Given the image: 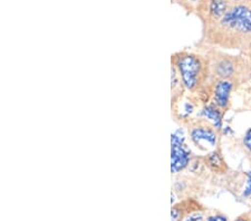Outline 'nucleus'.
<instances>
[{"mask_svg": "<svg viewBox=\"0 0 251 221\" xmlns=\"http://www.w3.org/2000/svg\"><path fill=\"white\" fill-rule=\"evenodd\" d=\"M213 43L226 47H251V3H233L219 22L205 28Z\"/></svg>", "mask_w": 251, "mask_h": 221, "instance_id": "1", "label": "nucleus"}, {"mask_svg": "<svg viewBox=\"0 0 251 221\" xmlns=\"http://www.w3.org/2000/svg\"><path fill=\"white\" fill-rule=\"evenodd\" d=\"M176 68L185 88L193 91L199 86L203 77V62L199 56L182 54L176 59Z\"/></svg>", "mask_w": 251, "mask_h": 221, "instance_id": "2", "label": "nucleus"}, {"mask_svg": "<svg viewBox=\"0 0 251 221\" xmlns=\"http://www.w3.org/2000/svg\"><path fill=\"white\" fill-rule=\"evenodd\" d=\"M232 5L230 0H204L197 14L206 28L219 22Z\"/></svg>", "mask_w": 251, "mask_h": 221, "instance_id": "3", "label": "nucleus"}, {"mask_svg": "<svg viewBox=\"0 0 251 221\" xmlns=\"http://www.w3.org/2000/svg\"><path fill=\"white\" fill-rule=\"evenodd\" d=\"M190 136H191L192 142L204 151L216 147L218 141L216 130L206 124H199V125L193 126L190 132Z\"/></svg>", "mask_w": 251, "mask_h": 221, "instance_id": "4", "label": "nucleus"}, {"mask_svg": "<svg viewBox=\"0 0 251 221\" xmlns=\"http://www.w3.org/2000/svg\"><path fill=\"white\" fill-rule=\"evenodd\" d=\"M171 171L177 173L189 166L191 152L184 143H171Z\"/></svg>", "mask_w": 251, "mask_h": 221, "instance_id": "5", "label": "nucleus"}, {"mask_svg": "<svg viewBox=\"0 0 251 221\" xmlns=\"http://www.w3.org/2000/svg\"><path fill=\"white\" fill-rule=\"evenodd\" d=\"M233 90V83L229 79H220L216 84L213 91V103L221 110L229 106V99Z\"/></svg>", "mask_w": 251, "mask_h": 221, "instance_id": "6", "label": "nucleus"}, {"mask_svg": "<svg viewBox=\"0 0 251 221\" xmlns=\"http://www.w3.org/2000/svg\"><path fill=\"white\" fill-rule=\"evenodd\" d=\"M200 116H203L204 119H208L213 123L214 128L221 130L222 128V112L221 108L218 107L216 104H208L202 108Z\"/></svg>", "mask_w": 251, "mask_h": 221, "instance_id": "7", "label": "nucleus"}, {"mask_svg": "<svg viewBox=\"0 0 251 221\" xmlns=\"http://www.w3.org/2000/svg\"><path fill=\"white\" fill-rule=\"evenodd\" d=\"M234 71H236L234 63L228 58L219 60L214 66V73L221 79H229L231 76H233Z\"/></svg>", "mask_w": 251, "mask_h": 221, "instance_id": "8", "label": "nucleus"}, {"mask_svg": "<svg viewBox=\"0 0 251 221\" xmlns=\"http://www.w3.org/2000/svg\"><path fill=\"white\" fill-rule=\"evenodd\" d=\"M184 8L188 13H197L204 0H173Z\"/></svg>", "mask_w": 251, "mask_h": 221, "instance_id": "9", "label": "nucleus"}, {"mask_svg": "<svg viewBox=\"0 0 251 221\" xmlns=\"http://www.w3.org/2000/svg\"><path fill=\"white\" fill-rule=\"evenodd\" d=\"M209 164L216 170H219L220 168L224 167V160H222L219 152H213L209 155Z\"/></svg>", "mask_w": 251, "mask_h": 221, "instance_id": "10", "label": "nucleus"}, {"mask_svg": "<svg viewBox=\"0 0 251 221\" xmlns=\"http://www.w3.org/2000/svg\"><path fill=\"white\" fill-rule=\"evenodd\" d=\"M244 146L246 147L247 152H248L249 155L251 156V127H249L248 130L244 135Z\"/></svg>", "mask_w": 251, "mask_h": 221, "instance_id": "11", "label": "nucleus"}, {"mask_svg": "<svg viewBox=\"0 0 251 221\" xmlns=\"http://www.w3.org/2000/svg\"><path fill=\"white\" fill-rule=\"evenodd\" d=\"M245 196H251V171L247 172V184L244 190Z\"/></svg>", "mask_w": 251, "mask_h": 221, "instance_id": "12", "label": "nucleus"}, {"mask_svg": "<svg viewBox=\"0 0 251 221\" xmlns=\"http://www.w3.org/2000/svg\"><path fill=\"white\" fill-rule=\"evenodd\" d=\"M182 211L179 208H173L171 212V221H181Z\"/></svg>", "mask_w": 251, "mask_h": 221, "instance_id": "13", "label": "nucleus"}, {"mask_svg": "<svg viewBox=\"0 0 251 221\" xmlns=\"http://www.w3.org/2000/svg\"><path fill=\"white\" fill-rule=\"evenodd\" d=\"M187 221H203V217L199 214H193V215L188 217Z\"/></svg>", "mask_w": 251, "mask_h": 221, "instance_id": "14", "label": "nucleus"}, {"mask_svg": "<svg viewBox=\"0 0 251 221\" xmlns=\"http://www.w3.org/2000/svg\"><path fill=\"white\" fill-rule=\"evenodd\" d=\"M206 221H228V220H226V218L224 216H212V217H209Z\"/></svg>", "mask_w": 251, "mask_h": 221, "instance_id": "15", "label": "nucleus"}, {"mask_svg": "<svg viewBox=\"0 0 251 221\" xmlns=\"http://www.w3.org/2000/svg\"><path fill=\"white\" fill-rule=\"evenodd\" d=\"M232 3H242V2H250L251 3V0H230Z\"/></svg>", "mask_w": 251, "mask_h": 221, "instance_id": "16", "label": "nucleus"}, {"mask_svg": "<svg viewBox=\"0 0 251 221\" xmlns=\"http://www.w3.org/2000/svg\"><path fill=\"white\" fill-rule=\"evenodd\" d=\"M234 221H249V220H248V219H246V218H239V219L234 220Z\"/></svg>", "mask_w": 251, "mask_h": 221, "instance_id": "17", "label": "nucleus"}]
</instances>
